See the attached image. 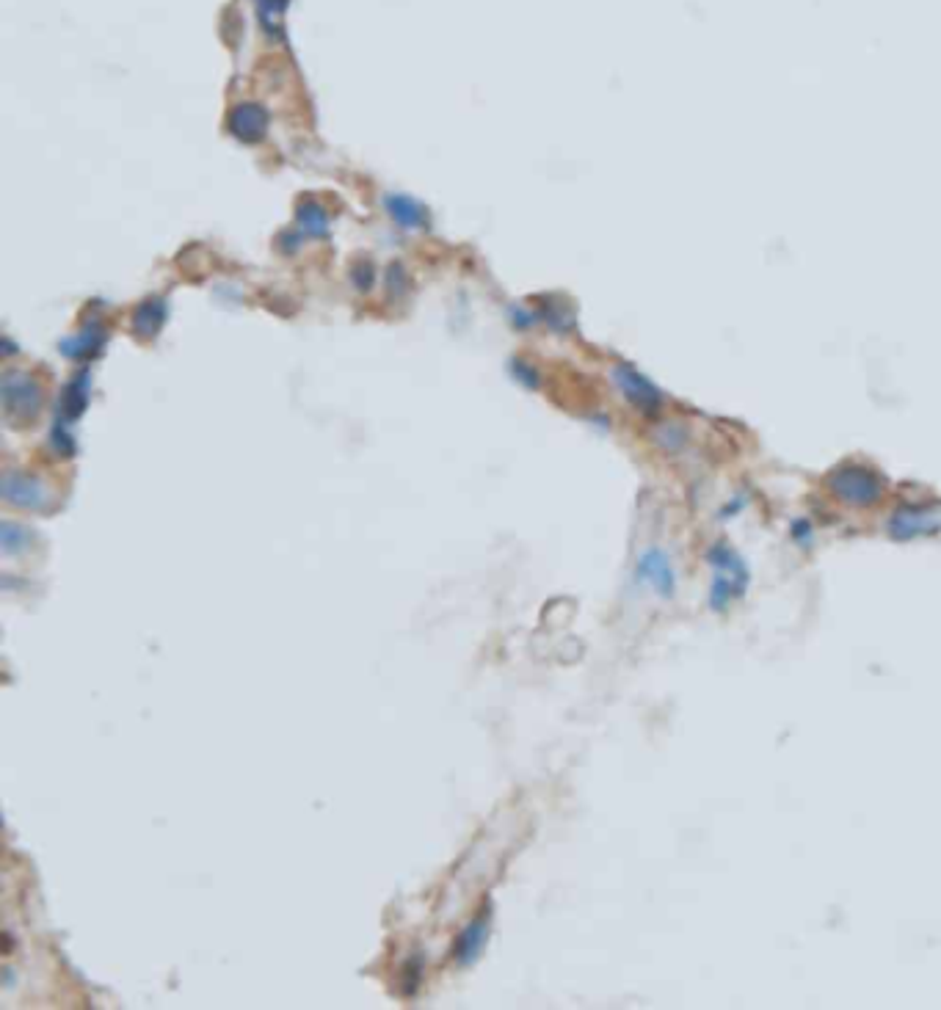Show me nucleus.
Returning a JSON list of instances; mask_svg holds the SVG:
<instances>
[{"instance_id":"obj_1","label":"nucleus","mask_w":941,"mask_h":1010,"mask_svg":"<svg viewBox=\"0 0 941 1010\" xmlns=\"http://www.w3.org/2000/svg\"><path fill=\"white\" fill-rule=\"evenodd\" d=\"M710 563L715 569V577H712V591H710V602L715 610H726L729 602L737 597H743V591L748 586V569L746 563L740 561V555L732 552L729 547H712L710 552Z\"/></svg>"},{"instance_id":"obj_9","label":"nucleus","mask_w":941,"mask_h":1010,"mask_svg":"<svg viewBox=\"0 0 941 1010\" xmlns=\"http://www.w3.org/2000/svg\"><path fill=\"white\" fill-rule=\"evenodd\" d=\"M86 401H89V379H86V373H81V376L64 390V406H61L58 423L64 425L75 423V420L83 414V409H86Z\"/></svg>"},{"instance_id":"obj_8","label":"nucleus","mask_w":941,"mask_h":1010,"mask_svg":"<svg viewBox=\"0 0 941 1010\" xmlns=\"http://www.w3.org/2000/svg\"><path fill=\"white\" fill-rule=\"evenodd\" d=\"M486 939H489V908H483L481 914L472 919L470 925L459 933V939L453 944L456 964L459 966L475 964L478 955H481L483 944H486Z\"/></svg>"},{"instance_id":"obj_10","label":"nucleus","mask_w":941,"mask_h":1010,"mask_svg":"<svg viewBox=\"0 0 941 1010\" xmlns=\"http://www.w3.org/2000/svg\"><path fill=\"white\" fill-rule=\"evenodd\" d=\"M230 125H232V130L238 133V136L254 141V138L263 133L265 111L263 108H257V105H241V108L232 114Z\"/></svg>"},{"instance_id":"obj_7","label":"nucleus","mask_w":941,"mask_h":1010,"mask_svg":"<svg viewBox=\"0 0 941 1010\" xmlns=\"http://www.w3.org/2000/svg\"><path fill=\"white\" fill-rule=\"evenodd\" d=\"M613 379L619 384V390L627 395V401L635 403L638 409H643V412H655V409H660V392H657V387L652 381L643 379L638 370L621 365V368L613 370Z\"/></svg>"},{"instance_id":"obj_2","label":"nucleus","mask_w":941,"mask_h":1010,"mask_svg":"<svg viewBox=\"0 0 941 1010\" xmlns=\"http://www.w3.org/2000/svg\"><path fill=\"white\" fill-rule=\"evenodd\" d=\"M828 489H831V494H834L837 500H842V503L848 505H859V508L878 503L881 494H884L881 478H878L873 470L856 467V464L839 467V470L831 472V475H828Z\"/></svg>"},{"instance_id":"obj_4","label":"nucleus","mask_w":941,"mask_h":1010,"mask_svg":"<svg viewBox=\"0 0 941 1010\" xmlns=\"http://www.w3.org/2000/svg\"><path fill=\"white\" fill-rule=\"evenodd\" d=\"M3 497L17 508H25V511H45L47 503H50L42 481L34 475H23V472H6Z\"/></svg>"},{"instance_id":"obj_6","label":"nucleus","mask_w":941,"mask_h":1010,"mask_svg":"<svg viewBox=\"0 0 941 1010\" xmlns=\"http://www.w3.org/2000/svg\"><path fill=\"white\" fill-rule=\"evenodd\" d=\"M941 528L939 514L925 511V508H900L895 517L889 519V533L895 539H917V536H930Z\"/></svg>"},{"instance_id":"obj_5","label":"nucleus","mask_w":941,"mask_h":1010,"mask_svg":"<svg viewBox=\"0 0 941 1010\" xmlns=\"http://www.w3.org/2000/svg\"><path fill=\"white\" fill-rule=\"evenodd\" d=\"M638 580H643L646 586L657 591L660 597L668 599L674 594V586H677V577H674V569H671V561H668L666 552L660 550H646L638 558Z\"/></svg>"},{"instance_id":"obj_12","label":"nucleus","mask_w":941,"mask_h":1010,"mask_svg":"<svg viewBox=\"0 0 941 1010\" xmlns=\"http://www.w3.org/2000/svg\"><path fill=\"white\" fill-rule=\"evenodd\" d=\"M390 213L395 216L398 224H403L406 230H417L425 224V213L423 207L412 202V199H403V196H392L390 199Z\"/></svg>"},{"instance_id":"obj_11","label":"nucleus","mask_w":941,"mask_h":1010,"mask_svg":"<svg viewBox=\"0 0 941 1010\" xmlns=\"http://www.w3.org/2000/svg\"><path fill=\"white\" fill-rule=\"evenodd\" d=\"M34 544V533L31 528L25 525H14V522H3V530H0V547L6 555H20L28 547Z\"/></svg>"},{"instance_id":"obj_3","label":"nucleus","mask_w":941,"mask_h":1010,"mask_svg":"<svg viewBox=\"0 0 941 1010\" xmlns=\"http://www.w3.org/2000/svg\"><path fill=\"white\" fill-rule=\"evenodd\" d=\"M3 406L6 417L17 420H31L42 409V390L23 373H9L3 381Z\"/></svg>"}]
</instances>
